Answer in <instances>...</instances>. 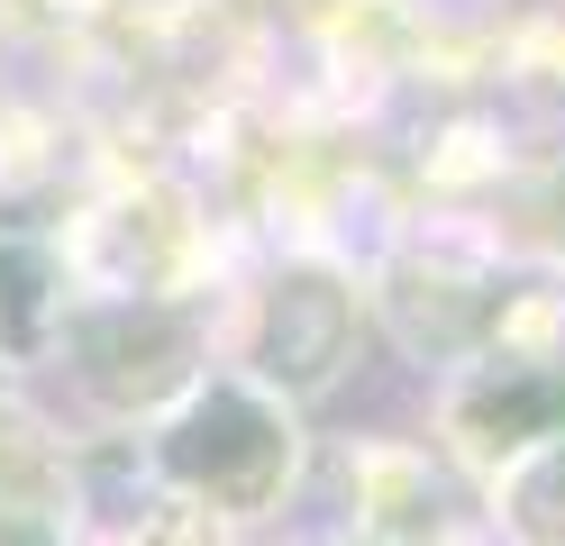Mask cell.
<instances>
[{
  "label": "cell",
  "instance_id": "8",
  "mask_svg": "<svg viewBox=\"0 0 565 546\" xmlns=\"http://www.w3.org/2000/svg\"><path fill=\"white\" fill-rule=\"evenodd\" d=\"M137 546H220V520H210L201 501H183V510H156Z\"/></svg>",
  "mask_w": 565,
  "mask_h": 546
},
{
  "label": "cell",
  "instance_id": "4",
  "mask_svg": "<svg viewBox=\"0 0 565 546\" xmlns=\"http://www.w3.org/2000/svg\"><path fill=\"white\" fill-rule=\"evenodd\" d=\"M393 319H402L411 346L447 355V346H466L475 328H483V291L456 282V274H402V282H393Z\"/></svg>",
  "mask_w": 565,
  "mask_h": 546
},
{
  "label": "cell",
  "instance_id": "5",
  "mask_svg": "<svg viewBox=\"0 0 565 546\" xmlns=\"http://www.w3.org/2000/svg\"><path fill=\"white\" fill-rule=\"evenodd\" d=\"M556 410H565V392H556L547 374H511V383H483L456 419H466L475 447H520V437H539Z\"/></svg>",
  "mask_w": 565,
  "mask_h": 546
},
{
  "label": "cell",
  "instance_id": "2",
  "mask_svg": "<svg viewBox=\"0 0 565 546\" xmlns=\"http://www.w3.org/2000/svg\"><path fill=\"white\" fill-rule=\"evenodd\" d=\"M74 355H83V383L119 410H147L173 383L192 374V328L156 310V301H119V310H92L74 328Z\"/></svg>",
  "mask_w": 565,
  "mask_h": 546
},
{
  "label": "cell",
  "instance_id": "9",
  "mask_svg": "<svg viewBox=\"0 0 565 546\" xmlns=\"http://www.w3.org/2000/svg\"><path fill=\"white\" fill-rule=\"evenodd\" d=\"M0 546H64L55 520H38V510H19V501H0Z\"/></svg>",
  "mask_w": 565,
  "mask_h": 546
},
{
  "label": "cell",
  "instance_id": "1",
  "mask_svg": "<svg viewBox=\"0 0 565 546\" xmlns=\"http://www.w3.org/2000/svg\"><path fill=\"white\" fill-rule=\"evenodd\" d=\"M164 464H173V483H192L210 510H256V501H274L282 464H292V437H282V419L256 392L210 383L192 410L173 419Z\"/></svg>",
  "mask_w": 565,
  "mask_h": 546
},
{
  "label": "cell",
  "instance_id": "7",
  "mask_svg": "<svg viewBox=\"0 0 565 546\" xmlns=\"http://www.w3.org/2000/svg\"><path fill=\"white\" fill-rule=\"evenodd\" d=\"M511 510H520V537H529V546H565V447L520 473Z\"/></svg>",
  "mask_w": 565,
  "mask_h": 546
},
{
  "label": "cell",
  "instance_id": "6",
  "mask_svg": "<svg viewBox=\"0 0 565 546\" xmlns=\"http://www.w3.org/2000/svg\"><path fill=\"white\" fill-rule=\"evenodd\" d=\"M365 492H374V510H383V528H393V537H438L447 528V492L419 464H374Z\"/></svg>",
  "mask_w": 565,
  "mask_h": 546
},
{
  "label": "cell",
  "instance_id": "3",
  "mask_svg": "<svg viewBox=\"0 0 565 546\" xmlns=\"http://www.w3.org/2000/svg\"><path fill=\"white\" fill-rule=\"evenodd\" d=\"M347 338H356V301L329 274H282L274 282V301H265V374L274 383H292V392L329 383Z\"/></svg>",
  "mask_w": 565,
  "mask_h": 546
}]
</instances>
